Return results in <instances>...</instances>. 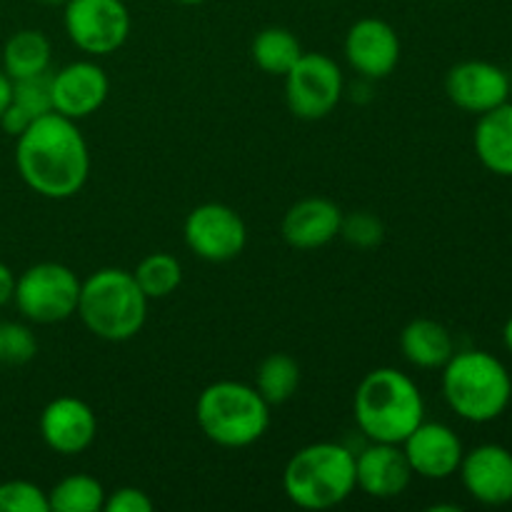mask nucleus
<instances>
[{"label":"nucleus","mask_w":512,"mask_h":512,"mask_svg":"<svg viewBox=\"0 0 512 512\" xmlns=\"http://www.w3.org/2000/svg\"><path fill=\"white\" fill-rule=\"evenodd\" d=\"M15 168L33 193L48 200H68L85 188L90 150L78 120L60 113L35 118L15 138Z\"/></svg>","instance_id":"nucleus-1"},{"label":"nucleus","mask_w":512,"mask_h":512,"mask_svg":"<svg viewBox=\"0 0 512 512\" xmlns=\"http://www.w3.org/2000/svg\"><path fill=\"white\" fill-rule=\"evenodd\" d=\"M353 415L370 443H403L425 420V400L408 373L375 368L355 390Z\"/></svg>","instance_id":"nucleus-2"},{"label":"nucleus","mask_w":512,"mask_h":512,"mask_svg":"<svg viewBox=\"0 0 512 512\" xmlns=\"http://www.w3.org/2000/svg\"><path fill=\"white\" fill-rule=\"evenodd\" d=\"M148 303L130 270L100 268L80 285L75 315L95 338L105 343H125L143 330Z\"/></svg>","instance_id":"nucleus-3"},{"label":"nucleus","mask_w":512,"mask_h":512,"mask_svg":"<svg viewBox=\"0 0 512 512\" xmlns=\"http://www.w3.org/2000/svg\"><path fill=\"white\" fill-rule=\"evenodd\" d=\"M443 395L458 418L493 423L508 410L512 378L503 360L485 350H463L443 365Z\"/></svg>","instance_id":"nucleus-4"},{"label":"nucleus","mask_w":512,"mask_h":512,"mask_svg":"<svg viewBox=\"0 0 512 512\" xmlns=\"http://www.w3.org/2000/svg\"><path fill=\"white\" fill-rule=\"evenodd\" d=\"M355 490V453L340 443H310L285 463L283 493L300 510L338 508Z\"/></svg>","instance_id":"nucleus-5"},{"label":"nucleus","mask_w":512,"mask_h":512,"mask_svg":"<svg viewBox=\"0 0 512 512\" xmlns=\"http://www.w3.org/2000/svg\"><path fill=\"white\" fill-rule=\"evenodd\" d=\"M195 420L210 443L238 450L258 443L268 433L270 405L255 385L218 380L198 395Z\"/></svg>","instance_id":"nucleus-6"},{"label":"nucleus","mask_w":512,"mask_h":512,"mask_svg":"<svg viewBox=\"0 0 512 512\" xmlns=\"http://www.w3.org/2000/svg\"><path fill=\"white\" fill-rule=\"evenodd\" d=\"M83 280L63 263H35L15 280L13 303L30 323L53 325L78 313Z\"/></svg>","instance_id":"nucleus-7"},{"label":"nucleus","mask_w":512,"mask_h":512,"mask_svg":"<svg viewBox=\"0 0 512 512\" xmlns=\"http://www.w3.org/2000/svg\"><path fill=\"white\" fill-rule=\"evenodd\" d=\"M283 78L285 103L300 120L328 118L345 93L343 70L325 53H303Z\"/></svg>","instance_id":"nucleus-8"},{"label":"nucleus","mask_w":512,"mask_h":512,"mask_svg":"<svg viewBox=\"0 0 512 512\" xmlns=\"http://www.w3.org/2000/svg\"><path fill=\"white\" fill-rule=\"evenodd\" d=\"M70 43L88 55H110L130 35V13L123 0H68L63 13Z\"/></svg>","instance_id":"nucleus-9"},{"label":"nucleus","mask_w":512,"mask_h":512,"mask_svg":"<svg viewBox=\"0 0 512 512\" xmlns=\"http://www.w3.org/2000/svg\"><path fill=\"white\" fill-rule=\"evenodd\" d=\"M183 238L190 253L208 263H230L248 245V228L235 208L225 203H203L185 218Z\"/></svg>","instance_id":"nucleus-10"},{"label":"nucleus","mask_w":512,"mask_h":512,"mask_svg":"<svg viewBox=\"0 0 512 512\" xmlns=\"http://www.w3.org/2000/svg\"><path fill=\"white\" fill-rule=\"evenodd\" d=\"M510 75L488 60H465L445 75V93L460 110L483 115L510 98Z\"/></svg>","instance_id":"nucleus-11"},{"label":"nucleus","mask_w":512,"mask_h":512,"mask_svg":"<svg viewBox=\"0 0 512 512\" xmlns=\"http://www.w3.org/2000/svg\"><path fill=\"white\" fill-rule=\"evenodd\" d=\"M345 58L365 80H383L400 63V38L388 20L360 18L345 35Z\"/></svg>","instance_id":"nucleus-12"},{"label":"nucleus","mask_w":512,"mask_h":512,"mask_svg":"<svg viewBox=\"0 0 512 512\" xmlns=\"http://www.w3.org/2000/svg\"><path fill=\"white\" fill-rule=\"evenodd\" d=\"M98 435V418L85 400L60 395L40 413V438L53 453L73 458L85 453Z\"/></svg>","instance_id":"nucleus-13"},{"label":"nucleus","mask_w":512,"mask_h":512,"mask_svg":"<svg viewBox=\"0 0 512 512\" xmlns=\"http://www.w3.org/2000/svg\"><path fill=\"white\" fill-rule=\"evenodd\" d=\"M400 445L413 468V475L425 480L453 478L465 455L463 440L450 425L428 423V420H423Z\"/></svg>","instance_id":"nucleus-14"},{"label":"nucleus","mask_w":512,"mask_h":512,"mask_svg":"<svg viewBox=\"0 0 512 512\" xmlns=\"http://www.w3.org/2000/svg\"><path fill=\"white\" fill-rule=\"evenodd\" d=\"M470 498L480 505L500 508L512 503V453L498 443L468 450L458 468Z\"/></svg>","instance_id":"nucleus-15"},{"label":"nucleus","mask_w":512,"mask_h":512,"mask_svg":"<svg viewBox=\"0 0 512 512\" xmlns=\"http://www.w3.org/2000/svg\"><path fill=\"white\" fill-rule=\"evenodd\" d=\"M110 93L105 70L93 60H75L53 73V110L70 120L90 118Z\"/></svg>","instance_id":"nucleus-16"},{"label":"nucleus","mask_w":512,"mask_h":512,"mask_svg":"<svg viewBox=\"0 0 512 512\" xmlns=\"http://www.w3.org/2000/svg\"><path fill=\"white\" fill-rule=\"evenodd\" d=\"M413 480L400 443H370L355 455V485L375 500H393L408 490Z\"/></svg>","instance_id":"nucleus-17"},{"label":"nucleus","mask_w":512,"mask_h":512,"mask_svg":"<svg viewBox=\"0 0 512 512\" xmlns=\"http://www.w3.org/2000/svg\"><path fill=\"white\" fill-rule=\"evenodd\" d=\"M343 210L328 198H303L290 205L280 233L290 248L318 250L340 235Z\"/></svg>","instance_id":"nucleus-18"},{"label":"nucleus","mask_w":512,"mask_h":512,"mask_svg":"<svg viewBox=\"0 0 512 512\" xmlns=\"http://www.w3.org/2000/svg\"><path fill=\"white\" fill-rule=\"evenodd\" d=\"M473 145L478 160L490 173L512 178V103L478 115Z\"/></svg>","instance_id":"nucleus-19"},{"label":"nucleus","mask_w":512,"mask_h":512,"mask_svg":"<svg viewBox=\"0 0 512 512\" xmlns=\"http://www.w3.org/2000/svg\"><path fill=\"white\" fill-rule=\"evenodd\" d=\"M400 350L410 365L438 370L453 358L455 340L443 323L433 318H415L400 333Z\"/></svg>","instance_id":"nucleus-20"},{"label":"nucleus","mask_w":512,"mask_h":512,"mask_svg":"<svg viewBox=\"0 0 512 512\" xmlns=\"http://www.w3.org/2000/svg\"><path fill=\"white\" fill-rule=\"evenodd\" d=\"M50 55H53V48H50L48 35L33 28L18 30L5 40L3 70L10 80L48 73Z\"/></svg>","instance_id":"nucleus-21"},{"label":"nucleus","mask_w":512,"mask_h":512,"mask_svg":"<svg viewBox=\"0 0 512 512\" xmlns=\"http://www.w3.org/2000/svg\"><path fill=\"white\" fill-rule=\"evenodd\" d=\"M250 53H253L255 65L263 73L280 75L283 78L298 63V58L303 55V48H300V40L295 38V33H290L288 28L273 25V28H265L255 35Z\"/></svg>","instance_id":"nucleus-22"},{"label":"nucleus","mask_w":512,"mask_h":512,"mask_svg":"<svg viewBox=\"0 0 512 512\" xmlns=\"http://www.w3.org/2000/svg\"><path fill=\"white\" fill-rule=\"evenodd\" d=\"M105 488L98 478L73 473L48 490L50 512H100L105 505Z\"/></svg>","instance_id":"nucleus-23"},{"label":"nucleus","mask_w":512,"mask_h":512,"mask_svg":"<svg viewBox=\"0 0 512 512\" xmlns=\"http://www.w3.org/2000/svg\"><path fill=\"white\" fill-rule=\"evenodd\" d=\"M300 388V365L288 353H273L260 363L255 375V390L265 398V403L283 405L298 393Z\"/></svg>","instance_id":"nucleus-24"},{"label":"nucleus","mask_w":512,"mask_h":512,"mask_svg":"<svg viewBox=\"0 0 512 512\" xmlns=\"http://www.w3.org/2000/svg\"><path fill=\"white\" fill-rule=\"evenodd\" d=\"M140 290L148 300H163L173 295L183 283V265L170 253H150L145 255L133 270Z\"/></svg>","instance_id":"nucleus-25"},{"label":"nucleus","mask_w":512,"mask_h":512,"mask_svg":"<svg viewBox=\"0 0 512 512\" xmlns=\"http://www.w3.org/2000/svg\"><path fill=\"white\" fill-rule=\"evenodd\" d=\"M13 105H18L30 118L53 113V73L30 75L13 80Z\"/></svg>","instance_id":"nucleus-26"},{"label":"nucleus","mask_w":512,"mask_h":512,"mask_svg":"<svg viewBox=\"0 0 512 512\" xmlns=\"http://www.w3.org/2000/svg\"><path fill=\"white\" fill-rule=\"evenodd\" d=\"M0 512H50L48 493L30 480L0 483Z\"/></svg>","instance_id":"nucleus-27"},{"label":"nucleus","mask_w":512,"mask_h":512,"mask_svg":"<svg viewBox=\"0 0 512 512\" xmlns=\"http://www.w3.org/2000/svg\"><path fill=\"white\" fill-rule=\"evenodd\" d=\"M385 228L383 220L378 215L368 213V210H360V213L343 215V223H340V238L348 240L355 248H375L383 240Z\"/></svg>","instance_id":"nucleus-28"},{"label":"nucleus","mask_w":512,"mask_h":512,"mask_svg":"<svg viewBox=\"0 0 512 512\" xmlns=\"http://www.w3.org/2000/svg\"><path fill=\"white\" fill-rule=\"evenodd\" d=\"M38 353L33 330L23 323H3V358L5 365H25Z\"/></svg>","instance_id":"nucleus-29"},{"label":"nucleus","mask_w":512,"mask_h":512,"mask_svg":"<svg viewBox=\"0 0 512 512\" xmlns=\"http://www.w3.org/2000/svg\"><path fill=\"white\" fill-rule=\"evenodd\" d=\"M155 503L148 498V493L133 485H123V488L113 490L105 495L103 512H153Z\"/></svg>","instance_id":"nucleus-30"},{"label":"nucleus","mask_w":512,"mask_h":512,"mask_svg":"<svg viewBox=\"0 0 512 512\" xmlns=\"http://www.w3.org/2000/svg\"><path fill=\"white\" fill-rule=\"evenodd\" d=\"M30 123H33V118H30L28 113H23L18 105H13V100H10V105L5 108V113L0 115V128H3L8 135H13V138H18Z\"/></svg>","instance_id":"nucleus-31"},{"label":"nucleus","mask_w":512,"mask_h":512,"mask_svg":"<svg viewBox=\"0 0 512 512\" xmlns=\"http://www.w3.org/2000/svg\"><path fill=\"white\" fill-rule=\"evenodd\" d=\"M15 273L5 263H0V308L8 303H13L15 295Z\"/></svg>","instance_id":"nucleus-32"},{"label":"nucleus","mask_w":512,"mask_h":512,"mask_svg":"<svg viewBox=\"0 0 512 512\" xmlns=\"http://www.w3.org/2000/svg\"><path fill=\"white\" fill-rule=\"evenodd\" d=\"M10 100H13V80H10L8 73L0 68V115L5 113V108L10 105Z\"/></svg>","instance_id":"nucleus-33"},{"label":"nucleus","mask_w":512,"mask_h":512,"mask_svg":"<svg viewBox=\"0 0 512 512\" xmlns=\"http://www.w3.org/2000/svg\"><path fill=\"white\" fill-rule=\"evenodd\" d=\"M503 343H505V348H508V353L512 355V318L505 323V328H503Z\"/></svg>","instance_id":"nucleus-34"},{"label":"nucleus","mask_w":512,"mask_h":512,"mask_svg":"<svg viewBox=\"0 0 512 512\" xmlns=\"http://www.w3.org/2000/svg\"><path fill=\"white\" fill-rule=\"evenodd\" d=\"M175 3L178 5H200V3H205V0H175Z\"/></svg>","instance_id":"nucleus-35"},{"label":"nucleus","mask_w":512,"mask_h":512,"mask_svg":"<svg viewBox=\"0 0 512 512\" xmlns=\"http://www.w3.org/2000/svg\"><path fill=\"white\" fill-rule=\"evenodd\" d=\"M40 3H45V5H65V3H68V0H40Z\"/></svg>","instance_id":"nucleus-36"},{"label":"nucleus","mask_w":512,"mask_h":512,"mask_svg":"<svg viewBox=\"0 0 512 512\" xmlns=\"http://www.w3.org/2000/svg\"><path fill=\"white\" fill-rule=\"evenodd\" d=\"M0 353H3V320H0ZM0 363H3V358H0Z\"/></svg>","instance_id":"nucleus-37"}]
</instances>
